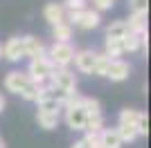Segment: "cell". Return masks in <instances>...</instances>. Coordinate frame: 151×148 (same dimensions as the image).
<instances>
[{
    "instance_id": "obj_1",
    "label": "cell",
    "mask_w": 151,
    "mask_h": 148,
    "mask_svg": "<svg viewBox=\"0 0 151 148\" xmlns=\"http://www.w3.org/2000/svg\"><path fill=\"white\" fill-rule=\"evenodd\" d=\"M52 72H54V65L50 63L47 54L45 56H38V58H32L29 61V70H27V76H29L32 83H36V85H45L47 81H50Z\"/></svg>"
},
{
    "instance_id": "obj_2",
    "label": "cell",
    "mask_w": 151,
    "mask_h": 148,
    "mask_svg": "<svg viewBox=\"0 0 151 148\" xmlns=\"http://www.w3.org/2000/svg\"><path fill=\"white\" fill-rule=\"evenodd\" d=\"M45 54H47V58L54 68H68L75 58V47L70 43H52Z\"/></svg>"
},
{
    "instance_id": "obj_3",
    "label": "cell",
    "mask_w": 151,
    "mask_h": 148,
    "mask_svg": "<svg viewBox=\"0 0 151 148\" xmlns=\"http://www.w3.org/2000/svg\"><path fill=\"white\" fill-rule=\"evenodd\" d=\"M99 14L95 11V9H83V11H68V20H65V23H75L77 27H81V29H95V27H97V25H99Z\"/></svg>"
},
{
    "instance_id": "obj_4",
    "label": "cell",
    "mask_w": 151,
    "mask_h": 148,
    "mask_svg": "<svg viewBox=\"0 0 151 148\" xmlns=\"http://www.w3.org/2000/svg\"><path fill=\"white\" fill-rule=\"evenodd\" d=\"M63 110H65V123H68V128L86 130V112H83L81 103L68 105V108H63Z\"/></svg>"
},
{
    "instance_id": "obj_5",
    "label": "cell",
    "mask_w": 151,
    "mask_h": 148,
    "mask_svg": "<svg viewBox=\"0 0 151 148\" xmlns=\"http://www.w3.org/2000/svg\"><path fill=\"white\" fill-rule=\"evenodd\" d=\"M97 52H93V49H83V52H77L75 54V65H77V70L79 72H83V74H93V70H95V63H97Z\"/></svg>"
},
{
    "instance_id": "obj_6",
    "label": "cell",
    "mask_w": 151,
    "mask_h": 148,
    "mask_svg": "<svg viewBox=\"0 0 151 148\" xmlns=\"http://www.w3.org/2000/svg\"><path fill=\"white\" fill-rule=\"evenodd\" d=\"M29 83V76L25 72H20V70H14L5 76V88L7 92H14V94H20L25 90V85Z\"/></svg>"
},
{
    "instance_id": "obj_7",
    "label": "cell",
    "mask_w": 151,
    "mask_h": 148,
    "mask_svg": "<svg viewBox=\"0 0 151 148\" xmlns=\"http://www.w3.org/2000/svg\"><path fill=\"white\" fill-rule=\"evenodd\" d=\"M129 72H131V65L120 61V58H115V61H108L104 76L111 81H124V79H129Z\"/></svg>"
},
{
    "instance_id": "obj_8",
    "label": "cell",
    "mask_w": 151,
    "mask_h": 148,
    "mask_svg": "<svg viewBox=\"0 0 151 148\" xmlns=\"http://www.w3.org/2000/svg\"><path fill=\"white\" fill-rule=\"evenodd\" d=\"M2 56L5 58H9V61H20V58H25V47H23V38L20 36H14L9 38L5 43V47H2Z\"/></svg>"
},
{
    "instance_id": "obj_9",
    "label": "cell",
    "mask_w": 151,
    "mask_h": 148,
    "mask_svg": "<svg viewBox=\"0 0 151 148\" xmlns=\"http://www.w3.org/2000/svg\"><path fill=\"white\" fill-rule=\"evenodd\" d=\"M23 47H25V56L29 58H38V56H45V45L41 38L36 36H23Z\"/></svg>"
},
{
    "instance_id": "obj_10",
    "label": "cell",
    "mask_w": 151,
    "mask_h": 148,
    "mask_svg": "<svg viewBox=\"0 0 151 148\" xmlns=\"http://www.w3.org/2000/svg\"><path fill=\"white\" fill-rule=\"evenodd\" d=\"M43 16H45V20L54 27V25H59V23H63V20H65V9H63L59 2H50V5H45Z\"/></svg>"
},
{
    "instance_id": "obj_11",
    "label": "cell",
    "mask_w": 151,
    "mask_h": 148,
    "mask_svg": "<svg viewBox=\"0 0 151 148\" xmlns=\"http://www.w3.org/2000/svg\"><path fill=\"white\" fill-rule=\"evenodd\" d=\"M126 27L131 34H147V11L131 14V18L126 20Z\"/></svg>"
},
{
    "instance_id": "obj_12",
    "label": "cell",
    "mask_w": 151,
    "mask_h": 148,
    "mask_svg": "<svg viewBox=\"0 0 151 148\" xmlns=\"http://www.w3.org/2000/svg\"><path fill=\"white\" fill-rule=\"evenodd\" d=\"M101 148H122V139L117 135V128H104L99 132Z\"/></svg>"
},
{
    "instance_id": "obj_13",
    "label": "cell",
    "mask_w": 151,
    "mask_h": 148,
    "mask_svg": "<svg viewBox=\"0 0 151 148\" xmlns=\"http://www.w3.org/2000/svg\"><path fill=\"white\" fill-rule=\"evenodd\" d=\"M52 36H54V43H70L72 38V25L70 23H59L52 27Z\"/></svg>"
},
{
    "instance_id": "obj_14",
    "label": "cell",
    "mask_w": 151,
    "mask_h": 148,
    "mask_svg": "<svg viewBox=\"0 0 151 148\" xmlns=\"http://www.w3.org/2000/svg\"><path fill=\"white\" fill-rule=\"evenodd\" d=\"M59 119H61V115L59 112H36V121L41 128L45 130H54L59 126Z\"/></svg>"
},
{
    "instance_id": "obj_15",
    "label": "cell",
    "mask_w": 151,
    "mask_h": 148,
    "mask_svg": "<svg viewBox=\"0 0 151 148\" xmlns=\"http://www.w3.org/2000/svg\"><path fill=\"white\" fill-rule=\"evenodd\" d=\"M81 108H83V112H86V119H90V117H104V115H101V103L95 97H83L81 99Z\"/></svg>"
},
{
    "instance_id": "obj_16",
    "label": "cell",
    "mask_w": 151,
    "mask_h": 148,
    "mask_svg": "<svg viewBox=\"0 0 151 148\" xmlns=\"http://www.w3.org/2000/svg\"><path fill=\"white\" fill-rule=\"evenodd\" d=\"M104 56H108L111 61H115L117 56L124 54V45H122V38H106V45H104Z\"/></svg>"
},
{
    "instance_id": "obj_17",
    "label": "cell",
    "mask_w": 151,
    "mask_h": 148,
    "mask_svg": "<svg viewBox=\"0 0 151 148\" xmlns=\"http://www.w3.org/2000/svg\"><path fill=\"white\" fill-rule=\"evenodd\" d=\"M126 34H129L126 20H115L106 27V38H124Z\"/></svg>"
},
{
    "instance_id": "obj_18",
    "label": "cell",
    "mask_w": 151,
    "mask_h": 148,
    "mask_svg": "<svg viewBox=\"0 0 151 148\" xmlns=\"http://www.w3.org/2000/svg\"><path fill=\"white\" fill-rule=\"evenodd\" d=\"M138 119H140V110H133V108H124V110L120 112V123H117V126H131V128H135Z\"/></svg>"
},
{
    "instance_id": "obj_19",
    "label": "cell",
    "mask_w": 151,
    "mask_h": 148,
    "mask_svg": "<svg viewBox=\"0 0 151 148\" xmlns=\"http://www.w3.org/2000/svg\"><path fill=\"white\" fill-rule=\"evenodd\" d=\"M61 110H63L61 103L52 97V92H50V97H45L43 101H38V112H59V115H61Z\"/></svg>"
},
{
    "instance_id": "obj_20",
    "label": "cell",
    "mask_w": 151,
    "mask_h": 148,
    "mask_svg": "<svg viewBox=\"0 0 151 148\" xmlns=\"http://www.w3.org/2000/svg\"><path fill=\"white\" fill-rule=\"evenodd\" d=\"M117 135H120L122 144L135 142V139H138V132H135V128H131V126H117Z\"/></svg>"
},
{
    "instance_id": "obj_21",
    "label": "cell",
    "mask_w": 151,
    "mask_h": 148,
    "mask_svg": "<svg viewBox=\"0 0 151 148\" xmlns=\"http://www.w3.org/2000/svg\"><path fill=\"white\" fill-rule=\"evenodd\" d=\"M63 9H68V11H83L86 9V0H63Z\"/></svg>"
},
{
    "instance_id": "obj_22",
    "label": "cell",
    "mask_w": 151,
    "mask_h": 148,
    "mask_svg": "<svg viewBox=\"0 0 151 148\" xmlns=\"http://www.w3.org/2000/svg\"><path fill=\"white\" fill-rule=\"evenodd\" d=\"M36 94H38V85L29 81V83L25 85V90L20 92V97L25 99V101H34V99H36Z\"/></svg>"
},
{
    "instance_id": "obj_23",
    "label": "cell",
    "mask_w": 151,
    "mask_h": 148,
    "mask_svg": "<svg viewBox=\"0 0 151 148\" xmlns=\"http://www.w3.org/2000/svg\"><path fill=\"white\" fill-rule=\"evenodd\" d=\"M135 132H138V135H147V132H149V117H147L145 112H140V119H138V123H135Z\"/></svg>"
},
{
    "instance_id": "obj_24",
    "label": "cell",
    "mask_w": 151,
    "mask_h": 148,
    "mask_svg": "<svg viewBox=\"0 0 151 148\" xmlns=\"http://www.w3.org/2000/svg\"><path fill=\"white\" fill-rule=\"evenodd\" d=\"M129 7H131V14L147 11L149 9V0H129Z\"/></svg>"
},
{
    "instance_id": "obj_25",
    "label": "cell",
    "mask_w": 151,
    "mask_h": 148,
    "mask_svg": "<svg viewBox=\"0 0 151 148\" xmlns=\"http://www.w3.org/2000/svg\"><path fill=\"white\" fill-rule=\"evenodd\" d=\"M93 5H95V11L99 14V11H104V9H111V7L115 5V0H93Z\"/></svg>"
},
{
    "instance_id": "obj_26",
    "label": "cell",
    "mask_w": 151,
    "mask_h": 148,
    "mask_svg": "<svg viewBox=\"0 0 151 148\" xmlns=\"http://www.w3.org/2000/svg\"><path fill=\"white\" fill-rule=\"evenodd\" d=\"M72 148H90V146H88L86 142H83V139H79V142H75V144H72Z\"/></svg>"
},
{
    "instance_id": "obj_27",
    "label": "cell",
    "mask_w": 151,
    "mask_h": 148,
    "mask_svg": "<svg viewBox=\"0 0 151 148\" xmlns=\"http://www.w3.org/2000/svg\"><path fill=\"white\" fill-rule=\"evenodd\" d=\"M2 108H5V97L0 94V112H2Z\"/></svg>"
},
{
    "instance_id": "obj_28",
    "label": "cell",
    "mask_w": 151,
    "mask_h": 148,
    "mask_svg": "<svg viewBox=\"0 0 151 148\" xmlns=\"http://www.w3.org/2000/svg\"><path fill=\"white\" fill-rule=\"evenodd\" d=\"M0 148H5V142H2V139H0Z\"/></svg>"
},
{
    "instance_id": "obj_29",
    "label": "cell",
    "mask_w": 151,
    "mask_h": 148,
    "mask_svg": "<svg viewBox=\"0 0 151 148\" xmlns=\"http://www.w3.org/2000/svg\"><path fill=\"white\" fill-rule=\"evenodd\" d=\"M0 58H2V45H0Z\"/></svg>"
},
{
    "instance_id": "obj_30",
    "label": "cell",
    "mask_w": 151,
    "mask_h": 148,
    "mask_svg": "<svg viewBox=\"0 0 151 148\" xmlns=\"http://www.w3.org/2000/svg\"><path fill=\"white\" fill-rule=\"evenodd\" d=\"M99 148H101V146H99Z\"/></svg>"
}]
</instances>
